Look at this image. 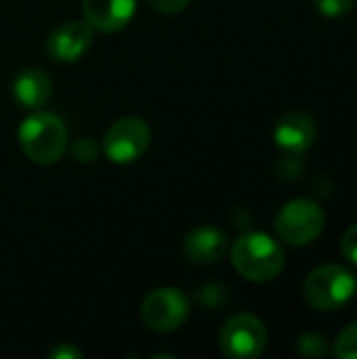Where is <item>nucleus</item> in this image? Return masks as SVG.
I'll use <instances>...</instances> for the list:
<instances>
[{"label": "nucleus", "instance_id": "f257e3e1", "mask_svg": "<svg viewBox=\"0 0 357 359\" xmlns=\"http://www.w3.org/2000/svg\"><path fill=\"white\" fill-rule=\"evenodd\" d=\"M21 151L36 164L50 166L59 162L67 149V128L63 120L50 111L36 109L17 130Z\"/></svg>", "mask_w": 357, "mask_h": 359}, {"label": "nucleus", "instance_id": "f03ea898", "mask_svg": "<svg viewBox=\"0 0 357 359\" xmlns=\"http://www.w3.org/2000/svg\"><path fill=\"white\" fill-rule=\"evenodd\" d=\"M231 265L248 282H269L284 269V250L267 233L250 231L234 242Z\"/></svg>", "mask_w": 357, "mask_h": 359}, {"label": "nucleus", "instance_id": "7ed1b4c3", "mask_svg": "<svg viewBox=\"0 0 357 359\" xmlns=\"http://www.w3.org/2000/svg\"><path fill=\"white\" fill-rule=\"evenodd\" d=\"M357 282L353 273L341 265H322L305 280V299L318 311H337L351 301Z\"/></svg>", "mask_w": 357, "mask_h": 359}, {"label": "nucleus", "instance_id": "20e7f679", "mask_svg": "<svg viewBox=\"0 0 357 359\" xmlns=\"http://www.w3.org/2000/svg\"><path fill=\"white\" fill-rule=\"evenodd\" d=\"M324 210L311 200H292L276 217V233L288 246H307L324 231Z\"/></svg>", "mask_w": 357, "mask_h": 359}, {"label": "nucleus", "instance_id": "39448f33", "mask_svg": "<svg viewBox=\"0 0 357 359\" xmlns=\"http://www.w3.org/2000/svg\"><path fill=\"white\" fill-rule=\"evenodd\" d=\"M219 347L229 359L259 358L267 347L265 324L252 313H236L221 326Z\"/></svg>", "mask_w": 357, "mask_h": 359}, {"label": "nucleus", "instance_id": "423d86ee", "mask_svg": "<svg viewBox=\"0 0 357 359\" xmlns=\"http://www.w3.org/2000/svg\"><path fill=\"white\" fill-rule=\"evenodd\" d=\"M151 141V130L141 118L116 120L103 135L101 149L105 158L114 164H130L139 160Z\"/></svg>", "mask_w": 357, "mask_h": 359}, {"label": "nucleus", "instance_id": "0eeeda50", "mask_svg": "<svg viewBox=\"0 0 357 359\" xmlns=\"http://www.w3.org/2000/svg\"><path fill=\"white\" fill-rule=\"evenodd\" d=\"M141 318L154 332H175L189 318V299L179 288H158L145 297L141 305Z\"/></svg>", "mask_w": 357, "mask_h": 359}, {"label": "nucleus", "instance_id": "6e6552de", "mask_svg": "<svg viewBox=\"0 0 357 359\" xmlns=\"http://www.w3.org/2000/svg\"><path fill=\"white\" fill-rule=\"evenodd\" d=\"M95 29L88 21H63L46 38V55L59 63L78 61L93 44Z\"/></svg>", "mask_w": 357, "mask_h": 359}, {"label": "nucleus", "instance_id": "1a4fd4ad", "mask_svg": "<svg viewBox=\"0 0 357 359\" xmlns=\"http://www.w3.org/2000/svg\"><path fill=\"white\" fill-rule=\"evenodd\" d=\"M135 8L137 0H82L84 21H88L95 32L103 34H114L126 27Z\"/></svg>", "mask_w": 357, "mask_h": 359}, {"label": "nucleus", "instance_id": "9d476101", "mask_svg": "<svg viewBox=\"0 0 357 359\" xmlns=\"http://www.w3.org/2000/svg\"><path fill=\"white\" fill-rule=\"evenodd\" d=\"M274 139L286 154H303L316 139V124L305 111H290L276 124Z\"/></svg>", "mask_w": 357, "mask_h": 359}, {"label": "nucleus", "instance_id": "9b49d317", "mask_svg": "<svg viewBox=\"0 0 357 359\" xmlns=\"http://www.w3.org/2000/svg\"><path fill=\"white\" fill-rule=\"evenodd\" d=\"M227 252V238L217 227H198L183 240V255L198 265L217 263Z\"/></svg>", "mask_w": 357, "mask_h": 359}, {"label": "nucleus", "instance_id": "f8f14e48", "mask_svg": "<svg viewBox=\"0 0 357 359\" xmlns=\"http://www.w3.org/2000/svg\"><path fill=\"white\" fill-rule=\"evenodd\" d=\"M50 95H53V82L46 76V72H42L38 67L23 69L13 80V97L25 109L36 111V109L44 107L48 103Z\"/></svg>", "mask_w": 357, "mask_h": 359}, {"label": "nucleus", "instance_id": "ddd939ff", "mask_svg": "<svg viewBox=\"0 0 357 359\" xmlns=\"http://www.w3.org/2000/svg\"><path fill=\"white\" fill-rule=\"evenodd\" d=\"M196 301L208 309H219L229 301V288L223 284H206L196 292Z\"/></svg>", "mask_w": 357, "mask_h": 359}, {"label": "nucleus", "instance_id": "4468645a", "mask_svg": "<svg viewBox=\"0 0 357 359\" xmlns=\"http://www.w3.org/2000/svg\"><path fill=\"white\" fill-rule=\"evenodd\" d=\"M297 351L303 355V358H324L326 351H328V343L322 334L318 332H307L299 339L297 343Z\"/></svg>", "mask_w": 357, "mask_h": 359}, {"label": "nucleus", "instance_id": "2eb2a0df", "mask_svg": "<svg viewBox=\"0 0 357 359\" xmlns=\"http://www.w3.org/2000/svg\"><path fill=\"white\" fill-rule=\"evenodd\" d=\"M335 355L339 359H357V322L339 334L335 341Z\"/></svg>", "mask_w": 357, "mask_h": 359}, {"label": "nucleus", "instance_id": "dca6fc26", "mask_svg": "<svg viewBox=\"0 0 357 359\" xmlns=\"http://www.w3.org/2000/svg\"><path fill=\"white\" fill-rule=\"evenodd\" d=\"M69 149H72L74 160L80 162V164H90V162H95L97 156H99V145H97V141L90 139V137H80V139H76V141L72 143Z\"/></svg>", "mask_w": 357, "mask_h": 359}, {"label": "nucleus", "instance_id": "f3484780", "mask_svg": "<svg viewBox=\"0 0 357 359\" xmlns=\"http://www.w3.org/2000/svg\"><path fill=\"white\" fill-rule=\"evenodd\" d=\"M356 0H314L316 8L326 17H343L353 8Z\"/></svg>", "mask_w": 357, "mask_h": 359}, {"label": "nucleus", "instance_id": "a211bd4d", "mask_svg": "<svg viewBox=\"0 0 357 359\" xmlns=\"http://www.w3.org/2000/svg\"><path fill=\"white\" fill-rule=\"evenodd\" d=\"M278 172L280 177L284 179H297L301 177L303 172V160H301V154H286L280 164H278Z\"/></svg>", "mask_w": 357, "mask_h": 359}, {"label": "nucleus", "instance_id": "6ab92c4d", "mask_svg": "<svg viewBox=\"0 0 357 359\" xmlns=\"http://www.w3.org/2000/svg\"><path fill=\"white\" fill-rule=\"evenodd\" d=\"M145 2L162 15H175V13L185 11L191 0H145Z\"/></svg>", "mask_w": 357, "mask_h": 359}, {"label": "nucleus", "instance_id": "aec40b11", "mask_svg": "<svg viewBox=\"0 0 357 359\" xmlns=\"http://www.w3.org/2000/svg\"><path fill=\"white\" fill-rule=\"evenodd\" d=\"M341 250L345 255V259L349 263L357 265V223L351 225L345 233H343V242H341Z\"/></svg>", "mask_w": 357, "mask_h": 359}, {"label": "nucleus", "instance_id": "412c9836", "mask_svg": "<svg viewBox=\"0 0 357 359\" xmlns=\"http://www.w3.org/2000/svg\"><path fill=\"white\" fill-rule=\"evenodd\" d=\"M50 358L55 359H80L82 358V353L76 349V347H72V345H67V343H61L57 349H53L50 351Z\"/></svg>", "mask_w": 357, "mask_h": 359}]
</instances>
